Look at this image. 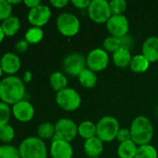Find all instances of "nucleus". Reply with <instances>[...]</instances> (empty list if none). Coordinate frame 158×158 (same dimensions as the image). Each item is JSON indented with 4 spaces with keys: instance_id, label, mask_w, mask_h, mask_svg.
<instances>
[{
    "instance_id": "f257e3e1",
    "label": "nucleus",
    "mask_w": 158,
    "mask_h": 158,
    "mask_svg": "<svg viewBox=\"0 0 158 158\" xmlns=\"http://www.w3.org/2000/svg\"><path fill=\"white\" fill-rule=\"evenodd\" d=\"M25 93L23 81L15 75L7 76L0 81V101L8 106L23 100Z\"/></svg>"
},
{
    "instance_id": "f03ea898",
    "label": "nucleus",
    "mask_w": 158,
    "mask_h": 158,
    "mask_svg": "<svg viewBox=\"0 0 158 158\" xmlns=\"http://www.w3.org/2000/svg\"><path fill=\"white\" fill-rule=\"evenodd\" d=\"M131 140L138 145L149 144L154 135V128L150 119L144 116L135 118L130 126Z\"/></svg>"
},
{
    "instance_id": "7ed1b4c3",
    "label": "nucleus",
    "mask_w": 158,
    "mask_h": 158,
    "mask_svg": "<svg viewBox=\"0 0 158 158\" xmlns=\"http://www.w3.org/2000/svg\"><path fill=\"white\" fill-rule=\"evenodd\" d=\"M20 158H47V145L39 137L31 136L25 138L18 147Z\"/></svg>"
},
{
    "instance_id": "20e7f679",
    "label": "nucleus",
    "mask_w": 158,
    "mask_h": 158,
    "mask_svg": "<svg viewBox=\"0 0 158 158\" xmlns=\"http://www.w3.org/2000/svg\"><path fill=\"white\" fill-rule=\"evenodd\" d=\"M96 136L102 142L109 143L116 139L117 133L120 130L118 120L111 116L102 118L96 124Z\"/></svg>"
},
{
    "instance_id": "39448f33",
    "label": "nucleus",
    "mask_w": 158,
    "mask_h": 158,
    "mask_svg": "<svg viewBox=\"0 0 158 158\" xmlns=\"http://www.w3.org/2000/svg\"><path fill=\"white\" fill-rule=\"evenodd\" d=\"M56 102L61 109L65 111H74L81 104V97L74 89L67 87L57 93Z\"/></svg>"
},
{
    "instance_id": "423d86ee",
    "label": "nucleus",
    "mask_w": 158,
    "mask_h": 158,
    "mask_svg": "<svg viewBox=\"0 0 158 158\" xmlns=\"http://www.w3.org/2000/svg\"><path fill=\"white\" fill-rule=\"evenodd\" d=\"M88 16L96 23H105L112 17L109 2L106 0H92L88 7Z\"/></svg>"
},
{
    "instance_id": "0eeeda50",
    "label": "nucleus",
    "mask_w": 158,
    "mask_h": 158,
    "mask_svg": "<svg viewBox=\"0 0 158 158\" xmlns=\"http://www.w3.org/2000/svg\"><path fill=\"white\" fill-rule=\"evenodd\" d=\"M58 31L64 36H74L80 29V21L74 14L64 12L61 13L56 20Z\"/></svg>"
},
{
    "instance_id": "6e6552de",
    "label": "nucleus",
    "mask_w": 158,
    "mask_h": 158,
    "mask_svg": "<svg viewBox=\"0 0 158 158\" xmlns=\"http://www.w3.org/2000/svg\"><path fill=\"white\" fill-rule=\"evenodd\" d=\"M78 134V126L69 118H61L55 124V137L65 142H72Z\"/></svg>"
},
{
    "instance_id": "1a4fd4ad",
    "label": "nucleus",
    "mask_w": 158,
    "mask_h": 158,
    "mask_svg": "<svg viewBox=\"0 0 158 158\" xmlns=\"http://www.w3.org/2000/svg\"><path fill=\"white\" fill-rule=\"evenodd\" d=\"M87 66V59L79 54V53H73L68 55L62 63L63 69L66 73L73 77H78L81 72L86 69Z\"/></svg>"
},
{
    "instance_id": "9d476101",
    "label": "nucleus",
    "mask_w": 158,
    "mask_h": 158,
    "mask_svg": "<svg viewBox=\"0 0 158 158\" xmlns=\"http://www.w3.org/2000/svg\"><path fill=\"white\" fill-rule=\"evenodd\" d=\"M109 56L105 50L96 48L91 50L87 57V66L92 71H102L107 68Z\"/></svg>"
},
{
    "instance_id": "9b49d317",
    "label": "nucleus",
    "mask_w": 158,
    "mask_h": 158,
    "mask_svg": "<svg viewBox=\"0 0 158 158\" xmlns=\"http://www.w3.org/2000/svg\"><path fill=\"white\" fill-rule=\"evenodd\" d=\"M51 17V10L48 6L40 4L39 6L29 10L27 19L33 27H39L46 25Z\"/></svg>"
},
{
    "instance_id": "f8f14e48",
    "label": "nucleus",
    "mask_w": 158,
    "mask_h": 158,
    "mask_svg": "<svg viewBox=\"0 0 158 158\" xmlns=\"http://www.w3.org/2000/svg\"><path fill=\"white\" fill-rule=\"evenodd\" d=\"M106 26L111 35L118 38L127 35L129 30V19L124 15H112L106 22Z\"/></svg>"
},
{
    "instance_id": "ddd939ff",
    "label": "nucleus",
    "mask_w": 158,
    "mask_h": 158,
    "mask_svg": "<svg viewBox=\"0 0 158 158\" xmlns=\"http://www.w3.org/2000/svg\"><path fill=\"white\" fill-rule=\"evenodd\" d=\"M11 113L20 122H29L34 116V108L27 100H21L12 106Z\"/></svg>"
},
{
    "instance_id": "4468645a",
    "label": "nucleus",
    "mask_w": 158,
    "mask_h": 158,
    "mask_svg": "<svg viewBox=\"0 0 158 158\" xmlns=\"http://www.w3.org/2000/svg\"><path fill=\"white\" fill-rule=\"evenodd\" d=\"M73 147L70 143L61 140L57 137L52 138L50 145V156L52 158H72Z\"/></svg>"
},
{
    "instance_id": "2eb2a0df",
    "label": "nucleus",
    "mask_w": 158,
    "mask_h": 158,
    "mask_svg": "<svg viewBox=\"0 0 158 158\" xmlns=\"http://www.w3.org/2000/svg\"><path fill=\"white\" fill-rule=\"evenodd\" d=\"M0 66L4 73L7 74V76H13L20 70L21 62L17 54L7 52L2 56L0 59Z\"/></svg>"
},
{
    "instance_id": "dca6fc26",
    "label": "nucleus",
    "mask_w": 158,
    "mask_h": 158,
    "mask_svg": "<svg viewBox=\"0 0 158 158\" xmlns=\"http://www.w3.org/2000/svg\"><path fill=\"white\" fill-rule=\"evenodd\" d=\"M142 56L150 62L158 61V37L151 36L142 44Z\"/></svg>"
},
{
    "instance_id": "f3484780",
    "label": "nucleus",
    "mask_w": 158,
    "mask_h": 158,
    "mask_svg": "<svg viewBox=\"0 0 158 158\" xmlns=\"http://www.w3.org/2000/svg\"><path fill=\"white\" fill-rule=\"evenodd\" d=\"M84 151L88 157H99L103 151V142L97 136L86 140Z\"/></svg>"
},
{
    "instance_id": "a211bd4d",
    "label": "nucleus",
    "mask_w": 158,
    "mask_h": 158,
    "mask_svg": "<svg viewBox=\"0 0 158 158\" xmlns=\"http://www.w3.org/2000/svg\"><path fill=\"white\" fill-rule=\"evenodd\" d=\"M1 27L3 30V32L5 36L10 37L18 33V31L20 29V20L16 16H10L5 20H3L1 23Z\"/></svg>"
},
{
    "instance_id": "6ab92c4d",
    "label": "nucleus",
    "mask_w": 158,
    "mask_h": 158,
    "mask_svg": "<svg viewBox=\"0 0 158 158\" xmlns=\"http://www.w3.org/2000/svg\"><path fill=\"white\" fill-rule=\"evenodd\" d=\"M132 56L129 49L120 48L113 54V60L116 67L125 69L130 65Z\"/></svg>"
},
{
    "instance_id": "aec40b11",
    "label": "nucleus",
    "mask_w": 158,
    "mask_h": 158,
    "mask_svg": "<svg viewBox=\"0 0 158 158\" xmlns=\"http://www.w3.org/2000/svg\"><path fill=\"white\" fill-rule=\"evenodd\" d=\"M78 81L81 86L88 88V89H91L96 86L98 78L94 71L90 70L89 69H86L78 76Z\"/></svg>"
},
{
    "instance_id": "412c9836",
    "label": "nucleus",
    "mask_w": 158,
    "mask_h": 158,
    "mask_svg": "<svg viewBox=\"0 0 158 158\" xmlns=\"http://www.w3.org/2000/svg\"><path fill=\"white\" fill-rule=\"evenodd\" d=\"M137 148V144L132 140L121 143L117 149V155L120 158H134Z\"/></svg>"
},
{
    "instance_id": "4be33fe9",
    "label": "nucleus",
    "mask_w": 158,
    "mask_h": 158,
    "mask_svg": "<svg viewBox=\"0 0 158 158\" xmlns=\"http://www.w3.org/2000/svg\"><path fill=\"white\" fill-rule=\"evenodd\" d=\"M49 83L53 90H55L57 93L67 88L68 81L64 74H62L60 71L53 72L49 77Z\"/></svg>"
},
{
    "instance_id": "5701e85b",
    "label": "nucleus",
    "mask_w": 158,
    "mask_h": 158,
    "mask_svg": "<svg viewBox=\"0 0 158 158\" xmlns=\"http://www.w3.org/2000/svg\"><path fill=\"white\" fill-rule=\"evenodd\" d=\"M150 62L142 55H136L132 57L130 62V69L136 73H142L145 72L149 68Z\"/></svg>"
},
{
    "instance_id": "b1692460",
    "label": "nucleus",
    "mask_w": 158,
    "mask_h": 158,
    "mask_svg": "<svg viewBox=\"0 0 158 158\" xmlns=\"http://www.w3.org/2000/svg\"><path fill=\"white\" fill-rule=\"evenodd\" d=\"M96 131V125L89 120H85L78 126V134L86 140L95 137Z\"/></svg>"
},
{
    "instance_id": "393cba45",
    "label": "nucleus",
    "mask_w": 158,
    "mask_h": 158,
    "mask_svg": "<svg viewBox=\"0 0 158 158\" xmlns=\"http://www.w3.org/2000/svg\"><path fill=\"white\" fill-rule=\"evenodd\" d=\"M25 40L32 44H38L44 37V31L39 27H31L25 32Z\"/></svg>"
},
{
    "instance_id": "a878e982",
    "label": "nucleus",
    "mask_w": 158,
    "mask_h": 158,
    "mask_svg": "<svg viewBox=\"0 0 158 158\" xmlns=\"http://www.w3.org/2000/svg\"><path fill=\"white\" fill-rule=\"evenodd\" d=\"M156 149L151 144L141 145L137 148V152L134 158H157Z\"/></svg>"
},
{
    "instance_id": "bb28decb",
    "label": "nucleus",
    "mask_w": 158,
    "mask_h": 158,
    "mask_svg": "<svg viewBox=\"0 0 158 158\" xmlns=\"http://www.w3.org/2000/svg\"><path fill=\"white\" fill-rule=\"evenodd\" d=\"M37 134L40 139H50L55 136V125L50 122H44L39 125Z\"/></svg>"
},
{
    "instance_id": "cd10ccee",
    "label": "nucleus",
    "mask_w": 158,
    "mask_h": 158,
    "mask_svg": "<svg viewBox=\"0 0 158 158\" xmlns=\"http://www.w3.org/2000/svg\"><path fill=\"white\" fill-rule=\"evenodd\" d=\"M103 47L105 51L112 52L113 54L117 51L118 49L122 48V43H121V38L115 37V36H108L105 38L103 42Z\"/></svg>"
},
{
    "instance_id": "c85d7f7f",
    "label": "nucleus",
    "mask_w": 158,
    "mask_h": 158,
    "mask_svg": "<svg viewBox=\"0 0 158 158\" xmlns=\"http://www.w3.org/2000/svg\"><path fill=\"white\" fill-rule=\"evenodd\" d=\"M0 158H20L19 148L10 144L0 146Z\"/></svg>"
},
{
    "instance_id": "c756f323",
    "label": "nucleus",
    "mask_w": 158,
    "mask_h": 158,
    "mask_svg": "<svg viewBox=\"0 0 158 158\" xmlns=\"http://www.w3.org/2000/svg\"><path fill=\"white\" fill-rule=\"evenodd\" d=\"M15 138V130L9 124L0 129V142L4 143H9Z\"/></svg>"
},
{
    "instance_id": "7c9ffc66",
    "label": "nucleus",
    "mask_w": 158,
    "mask_h": 158,
    "mask_svg": "<svg viewBox=\"0 0 158 158\" xmlns=\"http://www.w3.org/2000/svg\"><path fill=\"white\" fill-rule=\"evenodd\" d=\"M11 109L8 105L0 101V129L8 124Z\"/></svg>"
},
{
    "instance_id": "2f4dec72",
    "label": "nucleus",
    "mask_w": 158,
    "mask_h": 158,
    "mask_svg": "<svg viewBox=\"0 0 158 158\" xmlns=\"http://www.w3.org/2000/svg\"><path fill=\"white\" fill-rule=\"evenodd\" d=\"M112 15H122L127 8V2L125 0H112L109 2Z\"/></svg>"
},
{
    "instance_id": "473e14b6",
    "label": "nucleus",
    "mask_w": 158,
    "mask_h": 158,
    "mask_svg": "<svg viewBox=\"0 0 158 158\" xmlns=\"http://www.w3.org/2000/svg\"><path fill=\"white\" fill-rule=\"evenodd\" d=\"M12 6L7 0H0V20L3 21L12 16Z\"/></svg>"
},
{
    "instance_id": "72a5a7b5",
    "label": "nucleus",
    "mask_w": 158,
    "mask_h": 158,
    "mask_svg": "<svg viewBox=\"0 0 158 158\" xmlns=\"http://www.w3.org/2000/svg\"><path fill=\"white\" fill-rule=\"evenodd\" d=\"M116 140L121 143H125L128 141L131 140V133H130V130L129 129H120L117 136H116Z\"/></svg>"
},
{
    "instance_id": "f704fd0d",
    "label": "nucleus",
    "mask_w": 158,
    "mask_h": 158,
    "mask_svg": "<svg viewBox=\"0 0 158 158\" xmlns=\"http://www.w3.org/2000/svg\"><path fill=\"white\" fill-rule=\"evenodd\" d=\"M29 43L24 39V40H20L16 43L15 44V50L18 53H24L25 51H27V49L29 48Z\"/></svg>"
},
{
    "instance_id": "c9c22d12",
    "label": "nucleus",
    "mask_w": 158,
    "mask_h": 158,
    "mask_svg": "<svg viewBox=\"0 0 158 158\" xmlns=\"http://www.w3.org/2000/svg\"><path fill=\"white\" fill-rule=\"evenodd\" d=\"M121 38V43H122V48H126V49H130L134 44V41L132 39V37L130 35H125Z\"/></svg>"
},
{
    "instance_id": "e433bc0d",
    "label": "nucleus",
    "mask_w": 158,
    "mask_h": 158,
    "mask_svg": "<svg viewBox=\"0 0 158 158\" xmlns=\"http://www.w3.org/2000/svg\"><path fill=\"white\" fill-rule=\"evenodd\" d=\"M90 2L89 0H73L72 1V4L76 6L77 8H88L90 5Z\"/></svg>"
},
{
    "instance_id": "4c0bfd02",
    "label": "nucleus",
    "mask_w": 158,
    "mask_h": 158,
    "mask_svg": "<svg viewBox=\"0 0 158 158\" xmlns=\"http://www.w3.org/2000/svg\"><path fill=\"white\" fill-rule=\"evenodd\" d=\"M69 3L68 0H51L50 4L56 8H62Z\"/></svg>"
},
{
    "instance_id": "58836bf2",
    "label": "nucleus",
    "mask_w": 158,
    "mask_h": 158,
    "mask_svg": "<svg viewBox=\"0 0 158 158\" xmlns=\"http://www.w3.org/2000/svg\"><path fill=\"white\" fill-rule=\"evenodd\" d=\"M23 4H24L27 7H29L30 9H32V8H34V7L39 6V5L41 4V2H40L39 0H24V1H23Z\"/></svg>"
},
{
    "instance_id": "ea45409f",
    "label": "nucleus",
    "mask_w": 158,
    "mask_h": 158,
    "mask_svg": "<svg viewBox=\"0 0 158 158\" xmlns=\"http://www.w3.org/2000/svg\"><path fill=\"white\" fill-rule=\"evenodd\" d=\"M33 79V75H32V72L29 71V70H26L23 74V78H22V81L24 83H29Z\"/></svg>"
},
{
    "instance_id": "a19ab883",
    "label": "nucleus",
    "mask_w": 158,
    "mask_h": 158,
    "mask_svg": "<svg viewBox=\"0 0 158 158\" xmlns=\"http://www.w3.org/2000/svg\"><path fill=\"white\" fill-rule=\"evenodd\" d=\"M4 38H5V34L3 32V30H2V27H1V24H0V44L3 42Z\"/></svg>"
},
{
    "instance_id": "79ce46f5",
    "label": "nucleus",
    "mask_w": 158,
    "mask_h": 158,
    "mask_svg": "<svg viewBox=\"0 0 158 158\" xmlns=\"http://www.w3.org/2000/svg\"><path fill=\"white\" fill-rule=\"evenodd\" d=\"M8 2H9V4L13 6V5H17V4H20L21 3V1H20V0H17V1H14V0H8Z\"/></svg>"
},
{
    "instance_id": "37998d69",
    "label": "nucleus",
    "mask_w": 158,
    "mask_h": 158,
    "mask_svg": "<svg viewBox=\"0 0 158 158\" xmlns=\"http://www.w3.org/2000/svg\"><path fill=\"white\" fill-rule=\"evenodd\" d=\"M3 73H4V71H3V69H2V68H1V66H0V77L3 75Z\"/></svg>"
},
{
    "instance_id": "c03bdc74",
    "label": "nucleus",
    "mask_w": 158,
    "mask_h": 158,
    "mask_svg": "<svg viewBox=\"0 0 158 158\" xmlns=\"http://www.w3.org/2000/svg\"><path fill=\"white\" fill-rule=\"evenodd\" d=\"M88 158H100V157H88Z\"/></svg>"
}]
</instances>
